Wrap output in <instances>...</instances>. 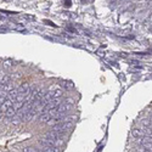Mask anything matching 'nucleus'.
Masks as SVG:
<instances>
[{
	"instance_id": "f257e3e1",
	"label": "nucleus",
	"mask_w": 152,
	"mask_h": 152,
	"mask_svg": "<svg viewBox=\"0 0 152 152\" xmlns=\"http://www.w3.org/2000/svg\"><path fill=\"white\" fill-rule=\"evenodd\" d=\"M62 95H63V90H62L61 88H51L49 91L46 93V95H45V100L49 102L50 100H52V99H59V98H62Z\"/></svg>"
},
{
	"instance_id": "f03ea898",
	"label": "nucleus",
	"mask_w": 152,
	"mask_h": 152,
	"mask_svg": "<svg viewBox=\"0 0 152 152\" xmlns=\"http://www.w3.org/2000/svg\"><path fill=\"white\" fill-rule=\"evenodd\" d=\"M37 113H38V111H37V109H34V108H32L31 111H27L24 113V116H23V121L24 122H31L34 117L37 116Z\"/></svg>"
},
{
	"instance_id": "7ed1b4c3",
	"label": "nucleus",
	"mask_w": 152,
	"mask_h": 152,
	"mask_svg": "<svg viewBox=\"0 0 152 152\" xmlns=\"http://www.w3.org/2000/svg\"><path fill=\"white\" fill-rule=\"evenodd\" d=\"M132 136L135 137V139H141V137L145 136V132H144L142 129H137V128H135V129L132 130Z\"/></svg>"
},
{
	"instance_id": "20e7f679",
	"label": "nucleus",
	"mask_w": 152,
	"mask_h": 152,
	"mask_svg": "<svg viewBox=\"0 0 152 152\" xmlns=\"http://www.w3.org/2000/svg\"><path fill=\"white\" fill-rule=\"evenodd\" d=\"M52 119V117L49 114V113H47V112H44V113H41L40 116H39V122L40 123H49L50 121Z\"/></svg>"
},
{
	"instance_id": "39448f33",
	"label": "nucleus",
	"mask_w": 152,
	"mask_h": 152,
	"mask_svg": "<svg viewBox=\"0 0 152 152\" xmlns=\"http://www.w3.org/2000/svg\"><path fill=\"white\" fill-rule=\"evenodd\" d=\"M16 116V109H15V107H10L9 109H6V112H5V117L6 118H10V119H12L13 117Z\"/></svg>"
},
{
	"instance_id": "423d86ee",
	"label": "nucleus",
	"mask_w": 152,
	"mask_h": 152,
	"mask_svg": "<svg viewBox=\"0 0 152 152\" xmlns=\"http://www.w3.org/2000/svg\"><path fill=\"white\" fill-rule=\"evenodd\" d=\"M11 79H10V75L9 74H4L0 77V86H3L5 84H8V83H10Z\"/></svg>"
},
{
	"instance_id": "0eeeda50",
	"label": "nucleus",
	"mask_w": 152,
	"mask_h": 152,
	"mask_svg": "<svg viewBox=\"0 0 152 152\" xmlns=\"http://www.w3.org/2000/svg\"><path fill=\"white\" fill-rule=\"evenodd\" d=\"M60 85H61L62 88L67 89V90H71V89H73V83L70 82V80H62Z\"/></svg>"
},
{
	"instance_id": "6e6552de",
	"label": "nucleus",
	"mask_w": 152,
	"mask_h": 152,
	"mask_svg": "<svg viewBox=\"0 0 152 152\" xmlns=\"http://www.w3.org/2000/svg\"><path fill=\"white\" fill-rule=\"evenodd\" d=\"M43 150L45 152H60L57 146H43Z\"/></svg>"
},
{
	"instance_id": "1a4fd4ad",
	"label": "nucleus",
	"mask_w": 152,
	"mask_h": 152,
	"mask_svg": "<svg viewBox=\"0 0 152 152\" xmlns=\"http://www.w3.org/2000/svg\"><path fill=\"white\" fill-rule=\"evenodd\" d=\"M4 67H12V61L8 60V61H4Z\"/></svg>"
},
{
	"instance_id": "9d476101",
	"label": "nucleus",
	"mask_w": 152,
	"mask_h": 152,
	"mask_svg": "<svg viewBox=\"0 0 152 152\" xmlns=\"http://www.w3.org/2000/svg\"><path fill=\"white\" fill-rule=\"evenodd\" d=\"M5 116V113H4V111H3V109L1 108H0V119H1L3 118V117Z\"/></svg>"
},
{
	"instance_id": "9b49d317",
	"label": "nucleus",
	"mask_w": 152,
	"mask_h": 152,
	"mask_svg": "<svg viewBox=\"0 0 152 152\" xmlns=\"http://www.w3.org/2000/svg\"><path fill=\"white\" fill-rule=\"evenodd\" d=\"M65 4H66V6L68 8V6H71V0H66L65 1Z\"/></svg>"
},
{
	"instance_id": "f8f14e48",
	"label": "nucleus",
	"mask_w": 152,
	"mask_h": 152,
	"mask_svg": "<svg viewBox=\"0 0 152 152\" xmlns=\"http://www.w3.org/2000/svg\"><path fill=\"white\" fill-rule=\"evenodd\" d=\"M151 119H152V114H151Z\"/></svg>"
}]
</instances>
